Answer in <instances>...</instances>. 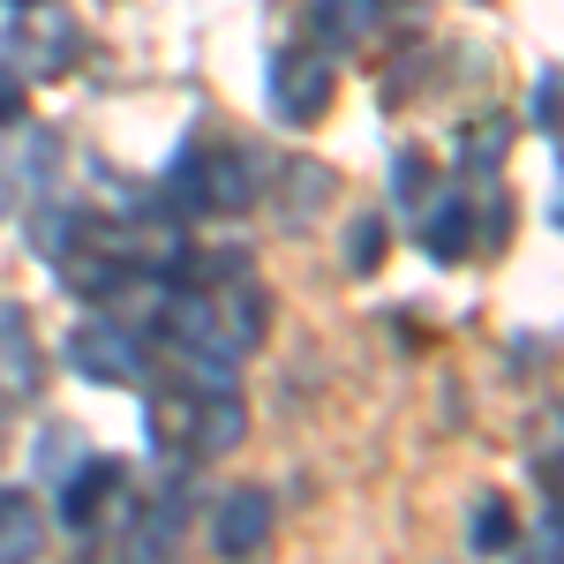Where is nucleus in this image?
Wrapping results in <instances>:
<instances>
[{"label": "nucleus", "instance_id": "f257e3e1", "mask_svg": "<svg viewBox=\"0 0 564 564\" xmlns=\"http://www.w3.org/2000/svg\"><path fill=\"white\" fill-rule=\"evenodd\" d=\"M174 196L196 218H234L249 196H257V166H249V151H241V143H218V151H181Z\"/></svg>", "mask_w": 564, "mask_h": 564}, {"label": "nucleus", "instance_id": "f03ea898", "mask_svg": "<svg viewBox=\"0 0 564 564\" xmlns=\"http://www.w3.org/2000/svg\"><path fill=\"white\" fill-rule=\"evenodd\" d=\"M61 354H68V369L90 377V384H143V332L113 324V316L76 324V332L61 339Z\"/></svg>", "mask_w": 564, "mask_h": 564}, {"label": "nucleus", "instance_id": "7ed1b4c3", "mask_svg": "<svg viewBox=\"0 0 564 564\" xmlns=\"http://www.w3.org/2000/svg\"><path fill=\"white\" fill-rule=\"evenodd\" d=\"M332 90H339V68H332V53H286L279 68H271V113L279 121H294V129H308L324 106H332Z\"/></svg>", "mask_w": 564, "mask_h": 564}, {"label": "nucleus", "instance_id": "20e7f679", "mask_svg": "<svg viewBox=\"0 0 564 564\" xmlns=\"http://www.w3.org/2000/svg\"><path fill=\"white\" fill-rule=\"evenodd\" d=\"M263 542H271V497H263V489L218 497V512H212V550L218 557L249 564V557H263Z\"/></svg>", "mask_w": 564, "mask_h": 564}, {"label": "nucleus", "instance_id": "39448f33", "mask_svg": "<svg viewBox=\"0 0 564 564\" xmlns=\"http://www.w3.org/2000/svg\"><path fill=\"white\" fill-rule=\"evenodd\" d=\"M121 497V467L113 459H90V467H76V475L61 481V527L68 534H90V527L106 520V505Z\"/></svg>", "mask_w": 564, "mask_h": 564}, {"label": "nucleus", "instance_id": "423d86ee", "mask_svg": "<svg viewBox=\"0 0 564 564\" xmlns=\"http://www.w3.org/2000/svg\"><path fill=\"white\" fill-rule=\"evenodd\" d=\"M414 241H422V257H436V263L475 257V204H467V196H436L430 212L414 218Z\"/></svg>", "mask_w": 564, "mask_h": 564}, {"label": "nucleus", "instance_id": "0eeeda50", "mask_svg": "<svg viewBox=\"0 0 564 564\" xmlns=\"http://www.w3.org/2000/svg\"><path fill=\"white\" fill-rule=\"evenodd\" d=\"M45 550V520L31 489H0V564H39Z\"/></svg>", "mask_w": 564, "mask_h": 564}, {"label": "nucleus", "instance_id": "6e6552de", "mask_svg": "<svg viewBox=\"0 0 564 564\" xmlns=\"http://www.w3.org/2000/svg\"><path fill=\"white\" fill-rule=\"evenodd\" d=\"M39 384V347H31V316L15 302H0V391H15V399H31Z\"/></svg>", "mask_w": 564, "mask_h": 564}, {"label": "nucleus", "instance_id": "1a4fd4ad", "mask_svg": "<svg viewBox=\"0 0 564 564\" xmlns=\"http://www.w3.org/2000/svg\"><path fill=\"white\" fill-rule=\"evenodd\" d=\"M241 430H249V422H241V399H234V391H212V399L196 406V444H188V452H196V459H218V452L241 444Z\"/></svg>", "mask_w": 564, "mask_h": 564}, {"label": "nucleus", "instance_id": "9d476101", "mask_svg": "<svg viewBox=\"0 0 564 564\" xmlns=\"http://www.w3.org/2000/svg\"><path fill=\"white\" fill-rule=\"evenodd\" d=\"M369 31H377V0H316V45L324 53H347Z\"/></svg>", "mask_w": 564, "mask_h": 564}, {"label": "nucleus", "instance_id": "9b49d317", "mask_svg": "<svg viewBox=\"0 0 564 564\" xmlns=\"http://www.w3.org/2000/svg\"><path fill=\"white\" fill-rule=\"evenodd\" d=\"M467 550H475V557L512 550V512H505L497 497H481V505H475V520H467Z\"/></svg>", "mask_w": 564, "mask_h": 564}, {"label": "nucleus", "instance_id": "f8f14e48", "mask_svg": "<svg viewBox=\"0 0 564 564\" xmlns=\"http://www.w3.org/2000/svg\"><path fill=\"white\" fill-rule=\"evenodd\" d=\"M196 406H204V399H174V391L151 399V436H159V444L174 436L181 452H188V444H196Z\"/></svg>", "mask_w": 564, "mask_h": 564}, {"label": "nucleus", "instance_id": "ddd939ff", "mask_svg": "<svg viewBox=\"0 0 564 564\" xmlns=\"http://www.w3.org/2000/svg\"><path fill=\"white\" fill-rule=\"evenodd\" d=\"M39 218H45V226H39V234H31V241H39V257H53V263L68 257V249H76V241H90L84 212H39Z\"/></svg>", "mask_w": 564, "mask_h": 564}, {"label": "nucleus", "instance_id": "4468645a", "mask_svg": "<svg viewBox=\"0 0 564 564\" xmlns=\"http://www.w3.org/2000/svg\"><path fill=\"white\" fill-rule=\"evenodd\" d=\"M347 263L361 271V279L384 263V218H354V226H347Z\"/></svg>", "mask_w": 564, "mask_h": 564}, {"label": "nucleus", "instance_id": "2eb2a0df", "mask_svg": "<svg viewBox=\"0 0 564 564\" xmlns=\"http://www.w3.org/2000/svg\"><path fill=\"white\" fill-rule=\"evenodd\" d=\"M391 196H399V204H422V196H430V159H422V151H399V159H391Z\"/></svg>", "mask_w": 564, "mask_h": 564}, {"label": "nucleus", "instance_id": "dca6fc26", "mask_svg": "<svg viewBox=\"0 0 564 564\" xmlns=\"http://www.w3.org/2000/svg\"><path fill=\"white\" fill-rule=\"evenodd\" d=\"M527 121H534L542 135H557V68L534 76V90H527Z\"/></svg>", "mask_w": 564, "mask_h": 564}, {"label": "nucleus", "instance_id": "f3484780", "mask_svg": "<svg viewBox=\"0 0 564 564\" xmlns=\"http://www.w3.org/2000/svg\"><path fill=\"white\" fill-rule=\"evenodd\" d=\"M68 452H76V436H39V475L45 481H68V475H76Z\"/></svg>", "mask_w": 564, "mask_h": 564}, {"label": "nucleus", "instance_id": "a211bd4d", "mask_svg": "<svg viewBox=\"0 0 564 564\" xmlns=\"http://www.w3.org/2000/svg\"><path fill=\"white\" fill-rule=\"evenodd\" d=\"M23 121V90H15V76H0V129H15Z\"/></svg>", "mask_w": 564, "mask_h": 564}, {"label": "nucleus", "instance_id": "6ab92c4d", "mask_svg": "<svg viewBox=\"0 0 564 564\" xmlns=\"http://www.w3.org/2000/svg\"><path fill=\"white\" fill-rule=\"evenodd\" d=\"M8 8H39V0H8Z\"/></svg>", "mask_w": 564, "mask_h": 564}]
</instances>
